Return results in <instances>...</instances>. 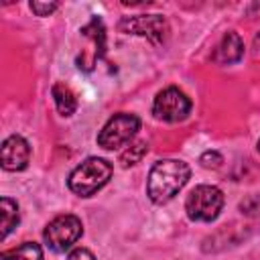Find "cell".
Returning a JSON list of instances; mask_svg holds the SVG:
<instances>
[{"label": "cell", "instance_id": "6da1fadb", "mask_svg": "<svg viewBox=\"0 0 260 260\" xmlns=\"http://www.w3.org/2000/svg\"><path fill=\"white\" fill-rule=\"evenodd\" d=\"M189 177H191V169L183 160L162 158L154 162L148 173V183H146L148 199L156 205L171 201L187 185Z\"/></svg>", "mask_w": 260, "mask_h": 260}, {"label": "cell", "instance_id": "7a4b0ae2", "mask_svg": "<svg viewBox=\"0 0 260 260\" xmlns=\"http://www.w3.org/2000/svg\"><path fill=\"white\" fill-rule=\"evenodd\" d=\"M112 165L104 158L89 156L81 165H77L69 175V189L79 197H91L98 193L112 177Z\"/></svg>", "mask_w": 260, "mask_h": 260}, {"label": "cell", "instance_id": "3957f363", "mask_svg": "<svg viewBox=\"0 0 260 260\" xmlns=\"http://www.w3.org/2000/svg\"><path fill=\"white\" fill-rule=\"evenodd\" d=\"M223 207V193L215 185H197L185 199V211L193 221H213Z\"/></svg>", "mask_w": 260, "mask_h": 260}, {"label": "cell", "instance_id": "277c9868", "mask_svg": "<svg viewBox=\"0 0 260 260\" xmlns=\"http://www.w3.org/2000/svg\"><path fill=\"white\" fill-rule=\"evenodd\" d=\"M81 234H83L81 219L77 215L65 213V215H57L47 223L43 238L53 252H65L81 238Z\"/></svg>", "mask_w": 260, "mask_h": 260}, {"label": "cell", "instance_id": "5b68a950", "mask_svg": "<svg viewBox=\"0 0 260 260\" xmlns=\"http://www.w3.org/2000/svg\"><path fill=\"white\" fill-rule=\"evenodd\" d=\"M140 130V120L134 114H116L98 134V144L106 150H114L130 142Z\"/></svg>", "mask_w": 260, "mask_h": 260}, {"label": "cell", "instance_id": "8992f818", "mask_svg": "<svg viewBox=\"0 0 260 260\" xmlns=\"http://www.w3.org/2000/svg\"><path fill=\"white\" fill-rule=\"evenodd\" d=\"M191 112V100L179 87H165L156 93L152 114L162 122H183Z\"/></svg>", "mask_w": 260, "mask_h": 260}, {"label": "cell", "instance_id": "52a82bcc", "mask_svg": "<svg viewBox=\"0 0 260 260\" xmlns=\"http://www.w3.org/2000/svg\"><path fill=\"white\" fill-rule=\"evenodd\" d=\"M118 28L126 35L146 37L152 43H162L169 35V24L160 14H140V16H126L120 20Z\"/></svg>", "mask_w": 260, "mask_h": 260}, {"label": "cell", "instance_id": "ba28073f", "mask_svg": "<svg viewBox=\"0 0 260 260\" xmlns=\"http://www.w3.org/2000/svg\"><path fill=\"white\" fill-rule=\"evenodd\" d=\"M28 158H30V146L22 136L12 134L2 142V146H0V162H2L4 171H12V173L14 171H22V169H26Z\"/></svg>", "mask_w": 260, "mask_h": 260}, {"label": "cell", "instance_id": "9c48e42d", "mask_svg": "<svg viewBox=\"0 0 260 260\" xmlns=\"http://www.w3.org/2000/svg\"><path fill=\"white\" fill-rule=\"evenodd\" d=\"M244 57V41L238 32L230 30L223 35L219 47H217V61L219 63H238Z\"/></svg>", "mask_w": 260, "mask_h": 260}, {"label": "cell", "instance_id": "30bf717a", "mask_svg": "<svg viewBox=\"0 0 260 260\" xmlns=\"http://www.w3.org/2000/svg\"><path fill=\"white\" fill-rule=\"evenodd\" d=\"M51 93H53L57 112H59L61 116H71V114L77 110V98H75V93L71 91L69 85H65V83H55V85L51 87Z\"/></svg>", "mask_w": 260, "mask_h": 260}, {"label": "cell", "instance_id": "8fae6325", "mask_svg": "<svg viewBox=\"0 0 260 260\" xmlns=\"http://www.w3.org/2000/svg\"><path fill=\"white\" fill-rule=\"evenodd\" d=\"M20 213H18V205L16 201H12L10 197H2L0 199V238L4 240L18 223Z\"/></svg>", "mask_w": 260, "mask_h": 260}, {"label": "cell", "instance_id": "7c38bea8", "mask_svg": "<svg viewBox=\"0 0 260 260\" xmlns=\"http://www.w3.org/2000/svg\"><path fill=\"white\" fill-rule=\"evenodd\" d=\"M0 260H43V250L35 242H24L18 248L2 252Z\"/></svg>", "mask_w": 260, "mask_h": 260}, {"label": "cell", "instance_id": "4fadbf2b", "mask_svg": "<svg viewBox=\"0 0 260 260\" xmlns=\"http://www.w3.org/2000/svg\"><path fill=\"white\" fill-rule=\"evenodd\" d=\"M146 150H148V144H146L144 140L132 142V144L120 154V162H122V167H132V165H136V162L146 154Z\"/></svg>", "mask_w": 260, "mask_h": 260}, {"label": "cell", "instance_id": "5bb4252c", "mask_svg": "<svg viewBox=\"0 0 260 260\" xmlns=\"http://www.w3.org/2000/svg\"><path fill=\"white\" fill-rule=\"evenodd\" d=\"M199 162H201L205 169H217V167H221L223 156H221L219 152H215V150H207V152H203V154H201Z\"/></svg>", "mask_w": 260, "mask_h": 260}, {"label": "cell", "instance_id": "9a60e30c", "mask_svg": "<svg viewBox=\"0 0 260 260\" xmlns=\"http://www.w3.org/2000/svg\"><path fill=\"white\" fill-rule=\"evenodd\" d=\"M59 8L57 2H30V10L37 16H49L51 12H55Z\"/></svg>", "mask_w": 260, "mask_h": 260}, {"label": "cell", "instance_id": "2e32d148", "mask_svg": "<svg viewBox=\"0 0 260 260\" xmlns=\"http://www.w3.org/2000/svg\"><path fill=\"white\" fill-rule=\"evenodd\" d=\"M67 260H95V256L87 248H75V250L69 252Z\"/></svg>", "mask_w": 260, "mask_h": 260}, {"label": "cell", "instance_id": "e0dca14e", "mask_svg": "<svg viewBox=\"0 0 260 260\" xmlns=\"http://www.w3.org/2000/svg\"><path fill=\"white\" fill-rule=\"evenodd\" d=\"M254 47L260 51V32H258V35H256V39H254Z\"/></svg>", "mask_w": 260, "mask_h": 260}, {"label": "cell", "instance_id": "ac0fdd59", "mask_svg": "<svg viewBox=\"0 0 260 260\" xmlns=\"http://www.w3.org/2000/svg\"><path fill=\"white\" fill-rule=\"evenodd\" d=\"M258 150H260V140H258Z\"/></svg>", "mask_w": 260, "mask_h": 260}]
</instances>
